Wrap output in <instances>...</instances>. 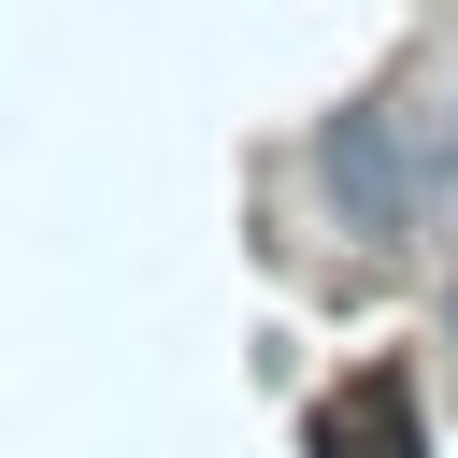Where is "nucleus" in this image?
Wrapping results in <instances>:
<instances>
[{
  "instance_id": "nucleus-1",
  "label": "nucleus",
  "mask_w": 458,
  "mask_h": 458,
  "mask_svg": "<svg viewBox=\"0 0 458 458\" xmlns=\"http://www.w3.org/2000/svg\"><path fill=\"white\" fill-rule=\"evenodd\" d=\"M315 186H329V215L358 229V243H415V157H401V114H329L315 129Z\"/></svg>"
},
{
  "instance_id": "nucleus-2",
  "label": "nucleus",
  "mask_w": 458,
  "mask_h": 458,
  "mask_svg": "<svg viewBox=\"0 0 458 458\" xmlns=\"http://www.w3.org/2000/svg\"><path fill=\"white\" fill-rule=\"evenodd\" d=\"M315 458H429L415 386H401V372H344V386L315 401Z\"/></svg>"
},
{
  "instance_id": "nucleus-3",
  "label": "nucleus",
  "mask_w": 458,
  "mask_h": 458,
  "mask_svg": "<svg viewBox=\"0 0 458 458\" xmlns=\"http://www.w3.org/2000/svg\"><path fill=\"white\" fill-rule=\"evenodd\" d=\"M444 329H458V301H444Z\"/></svg>"
}]
</instances>
